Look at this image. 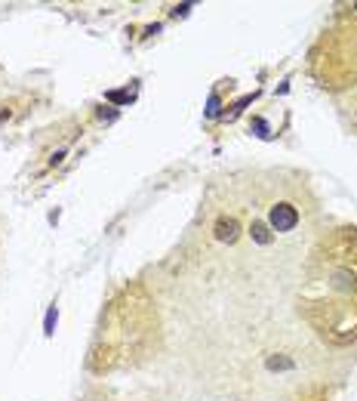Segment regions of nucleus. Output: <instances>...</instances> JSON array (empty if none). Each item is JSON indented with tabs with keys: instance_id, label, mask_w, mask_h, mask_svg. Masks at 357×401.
Returning <instances> with one entry per match:
<instances>
[{
	"instance_id": "nucleus-1",
	"label": "nucleus",
	"mask_w": 357,
	"mask_h": 401,
	"mask_svg": "<svg viewBox=\"0 0 357 401\" xmlns=\"http://www.w3.org/2000/svg\"><path fill=\"white\" fill-rule=\"evenodd\" d=\"M268 219H271V228H274V232H289V228H296V222H299V210H296L293 204H274Z\"/></svg>"
}]
</instances>
